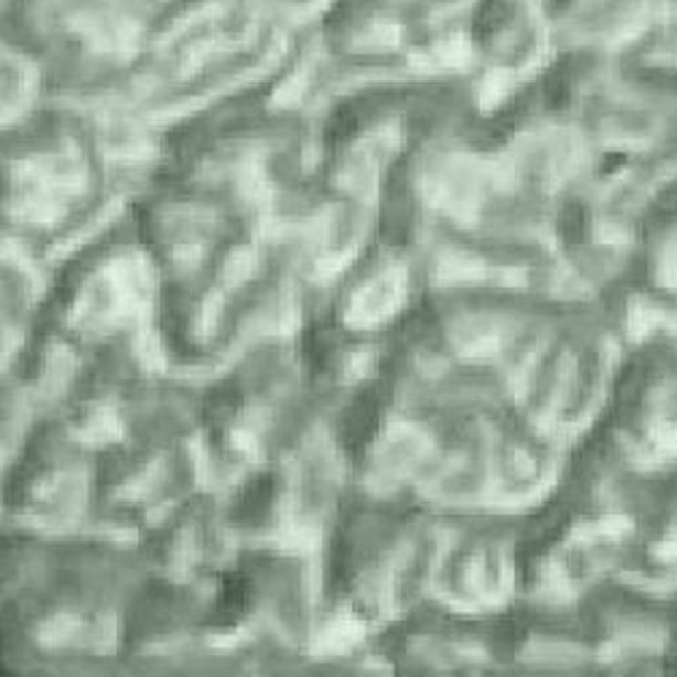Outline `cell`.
Segmentation results:
<instances>
[{
  "mask_svg": "<svg viewBox=\"0 0 677 677\" xmlns=\"http://www.w3.org/2000/svg\"><path fill=\"white\" fill-rule=\"evenodd\" d=\"M444 33L469 68L524 90L558 52L539 0H453Z\"/></svg>",
  "mask_w": 677,
  "mask_h": 677,
  "instance_id": "cell-1",
  "label": "cell"
},
{
  "mask_svg": "<svg viewBox=\"0 0 677 677\" xmlns=\"http://www.w3.org/2000/svg\"><path fill=\"white\" fill-rule=\"evenodd\" d=\"M558 55H615L667 33L669 0H539Z\"/></svg>",
  "mask_w": 677,
  "mask_h": 677,
  "instance_id": "cell-2",
  "label": "cell"
},
{
  "mask_svg": "<svg viewBox=\"0 0 677 677\" xmlns=\"http://www.w3.org/2000/svg\"><path fill=\"white\" fill-rule=\"evenodd\" d=\"M437 3H453V0H437Z\"/></svg>",
  "mask_w": 677,
  "mask_h": 677,
  "instance_id": "cell-3",
  "label": "cell"
}]
</instances>
